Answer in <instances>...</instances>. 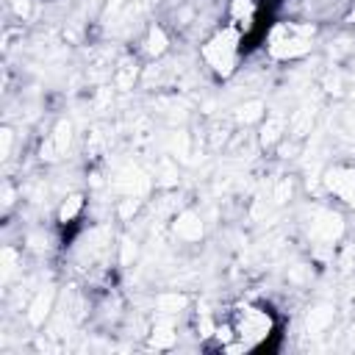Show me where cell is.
<instances>
[{"label":"cell","mask_w":355,"mask_h":355,"mask_svg":"<svg viewBox=\"0 0 355 355\" xmlns=\"http://www.w3.org/2000/svg\"><path fill=\"white\" fill-rule=\"evenodd\" d=\"M227 322L236 333V349H266L269 338L277 336V316L266 302H236L227 313Z\"/></svg>","instance_id":"cell-1"},{"label":"cell","mask_w":355,"mask_h":355,"mask_svg":"<svg viewBox=\"0 0 355 355\" xmlns=\"http://www.w3.org/2000/svg\"><path fill=\"white\" fill-rule=\"evenodd\" d=\"M241 53H244V36L227 22L216 28L200 47V58L216 78H230L239 69Z\"/></svg>","instance_id":"cell-2"},{"label":"cell","mask_w":355,"mask_h":355,"mask_svg":"<svg viewBox=\"0 0 355 355\" xmlns=\"http://www.w3.org/2000/svg\"><path fill=\"white\" fill-rule=\"evenodd\" d=\"M311 31L308 25H297V22H275L266 33V50L272 58L280 61H294L302 58L311 50Z\"/></svg>","instance_id":"cell-3"},{"label":"cell","mask_w":355,"mask_h":355,"mask_svg":"<svg viewBox=\"0 0 355 355\" xmlns=\"http://www.w3.org/2000/svg\"><path fill=\"white\" fill-rule=\"evenodd\" d=\"M322 183L330 197H336L344 205H355V169L352 166H344V164L330 166L322 178Z\"/></svg>","instance_id":"cell-4"},{"label":"cell","mask_w":355,"mask_h":355,"mask_svg":"<svg viewBox=\"0 0 355 355\" xmlns=\"http://www.w3.org/2000/svg\"><path fill=\"white\" fill-rule=\"evenodd\" d=\"M69 141H72V125L67 122V119H61L55 128H53V133L47 136V141L42 144V153L47 150V155L44 158H61V155H67V150H69Z\"/></svg>","instance_id":"cell-5"},{"label":"cell","mask_w":355,"mask_h":355,"mask_svg":"<svg viewBox=\"0 0 355 355\" xmlns=\"http://www.w3.org/2000/svg\"><path fill=\"white\" fill-rule=\"evenodd\" d=\"M172 230H175V236L180 241H197L202 236V222H200V216L194 211H183V214L175 216Z\"/></svg>","instance_id":"cell-6"},{"label":"cell","mask_w":355,"mask_h":355,"mask_svg":"<svg viewBox=\"0 0 355 355\" xmlns=\"http://www.w3.org/2000/svg\"><path fill=\"white\" fill-rule=\"evenodd\" d=\"M83 205H86V200H83V194H69L61 205H58V214H55V219H58V225H75L78 222V216L83 214Z\"/></svg>","instance_id":"cell-7"},{"label":"cell","mask_w":355,"mask_h":355,"mask_svg":"<svg viewBox=\"0 0 355 355\" xmlns=\"http://www.w3.org/2000/svg\"><path fill=\"white\" fill-rule=\"evenodd\" d=\"M53 300H55L53 288H47V291H39V294H36V300L28 305V322L39 327V324L47 319V313H50V308H53Z\"/></svg>","instance_id":"cell-8"},{"label":"cell","mask_w":355,"mask_h":355,"mask_svg":"<svg viewBox=\"0 0 355 355\" xmlns=\"http://www.w3.org/2000/svg\"><path fill=\"white\" fill-rule=\"evenodd\" d=\"M169 47V39H166V31L161 25H153L147 31V39H144V55L147 58H161Z\"/></svg>","instance_id":"cell-9"},{"label":"cell","mask_w":355,"mask_h":355,"mask_svg":"<svg viewBox=\"0 0 355 355\" xmlns=\"http://www.w3.org/2000/svg\"><path fill=\"white\" fill-rule=\"evenodd\" d=\"M136 75H139V67H136V61H122V64L114 69V83H116L119 89H133V83H136Z\"/></svg>","instance_id":"cell-10"},{"label":"cell","mask_w":355,"mask_h":355,"mask_svg":"<svg viewBox=\"0 0 355 355\" xmlns=\"http://www.w3.org/2000/svg\"><path fill=\"white\" fill-rule=\"evenodd\" d=\"M330 322H333V308H330V305H319V308H313V311L308 313V333H319V330H324Z\"/></svg>","instance_id":"cell-11"},{"label":"cell","mask_w":355,"mask_h":355,"mask_svg":"<svg viewBox=\"0 0 355 355\" xmlns=\"http://www.w3.org/2000/svg\"><path fill=\"white\" fill-rule=\"evenodd\" d=\"M311 122H313V111H311V108L294 111V116H291V122H288L291 136H305V130L311 128Z\"/></svg>","instance_id":"cell-12"},{"label":"cell","mask_w":355,"mask_h":355,"mask_svg":"<svg viewBox=\"0 0 355 355\" xmlns=\"http://www.w3.org/2000/svg\"><path fill=\"white\" fill-rule=\"evenodd\" d=\"M153 344L155 347H169V344H175V330H172V324H155L153 327Z\"/></svg>","instance_id":"cell-13"},{"label":"cell","mask_w":355,"mask_h":355,"mask_svg":"<svg viewBox=\"0 0 355 355\" xmlns=\"http://www.w3.org/2000/svg\"><path fill=\"white\" fill-rule=\"evenodd\" d=\"M11 130L8 128H3V158H8V153H11Z\"/></svg>","instance_id":"cell-14"}]
</instances>
